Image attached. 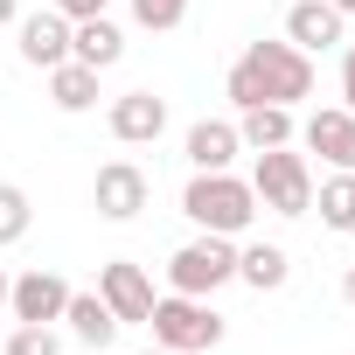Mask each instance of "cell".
Returning <instances> with one entry per match:
<instances>
[{
  "label": "cell",
  "instance_id": "6da1fadb",
  "mask_svg": "<svg viewBox=\"0 0 355 355\" xmlns=\"http://www.w3.org/2000/svg\"><path fill=\"white\" fill-rule=\"evenodd\" d=\"M223 98L244 112V105H300L313 98V56L293 49V42H251L230 77H223Z\"/></svg>",
  "mask_w": 355,
  "mask_h": 355
},
{
  "label": "cell",
  "instance_id": "7a4b0ae2",
  "mask_svg": "<svg viewBox=\"0 0 355 355\" xmlns=\"http://www.w3.org/2000/svg\"><path fill=\"white\" fill-rule=\"evenodd\" d=\"M182 216L196 230H216V237H244L258 223V196L244 174H189V189H182Z\"/></svg>",
  "mask_w": 355,
  "mask_h": 355
},
{
  "label": "cell",
  "instance_id": "3957f363",
  "mask_svg": "<svg viewBox=\"0 0 355 355\" xmlns=\"http://www.w3.org/2000/svg\"><path fill=\"white\" fill-rule=\"evenodd\" d=\"M251 196H258V209H272V216H306V209H313V167H306V153L265 146V153L251 160Z\"/></svg>",
  "mask_w": 355,
  "mask_h": 355
},
{
  "label": "cell",
  "instance_id": "277c9868",
  "mask_svg": "<svg viewBox=\"0 0 355 355\" xmlns=\"http://www.w3.org/2000/svg\"><path fill=\"white\" fill-rule=\"evenodd\" d=\"M146 327H153V341L174 348V355H202V348L223 341V313H216L209 300H189V293H160L153 313H146Z\"/></svg>",
  "mask_w": 355,
  "mask_h": 355
},
{
  "label": "cell",
  "instance_id": "5b68a950",
  "mask_svg": "<svg viewBox=\"0 0 355 355\" xmlns=\"http://www.w3.org/2000/svg\"><path fill=\"white\" fill-rule=\"evenodd\" d=\"M230 279H237V237H216V230L189 237L182 251L167 258V293L209 300V293H216V286H230Z\"/></svg>",
  "mask_w": 355,
  "mask_h": 355
},
{
  "label": "cell",
  "instance_id": "8992f818",
  "mask_svg": "<svg viewBox=\"0 0 355 355\" xmlns=\"http://www.w3.org/2000/svg\"><path fill=\"white\" fill-rule=\"evenodd\" d=\"M146 202H153L146 167H132V160H105V167H98V182H91V209H98L105 223H132Z\"/></svg>",
  "mask_w": 355,
  "mask_h": 355
},
{
  "label": "cell",
  "instance_id": "52a82bcc",
  "mask_svg": "<svg viewBox=\"0 0 355 355\" xmlns=\"http://www.w3.org/2000/svg\"><path fill=\"white\" fill-rule=\"evenodd\" d=\"M98 300L112 306V320L119 327H146V313H153V279L132 265V258H112V265H98Z\"/></svg>",
  "mask_w": 355,
  "mask_h": 355
},
{
  "label": "cell",
  "instance_id": "ba28073f",
  "mask_svg": "<svg viewBox=\"0 0 355 355\" xmlns=\"http://www.w3.org/2000/svg\"><path fill=\"white\" fill-rule=\"evenodd\" d=\"M63 306H70V279H63V272H49V265H28V272L8 286V313H15V320L56 327V320H63Z\"/></svg>",
  "mask_w": 355,
  "mask_h": 355
},
{
  "label": "cell",
  "instance_id": "9c48e42d",
  "mask_svg": "<svg viewBox=\"0 0 355 355\" xmlns=\"http://www.w3.org/2000/svg\"><path fill=\"white\" fill-rule=\"evenodd\" d=\"M15 49H21L28 70H56V63H70V15H56V8L21 15V21H15Z\"/></svg>",
  "mask_w": 355,
  "mask_h": 355
},
{
  "label": "cell",
  "instance_id": "30bf717a",
  "mask_svg": "<svg viewBox=\"0 0 355 355\" xmlns=\"http://www.w3.org/2000/svg\"><path fill=\"white\" fill-rule=\"evenodd\" d=\"M105 125H112L119 146H153V139L167 132V98H153V91H125V98H112Z\"/></svg>",
  "mask_w": 355,
  "mask_h": 355
},
{
  "label": "cell",
  "instance_id": "8fae6325",
  "mask_svg": "<svg viewBox=\"0 0 355 355\" xmlns=\"http://www.w3.org/2000/svg\"><path fill=\"white\" fill-rule=\"evenodd\" d=\"M341 21H348V15H334L327 0H293V8H286V42L306 49V56H320V49L341 42Z\"/></svg>",
  "mask_w": 355,
  "mask_h": 355
},
{
  "label": "cell",
  "instance_id": "7c38bea8",
  "mask_svg": "<svg viewBox=\"0 0 355 355\" xmlns=\"http://www.w3.org/2000/svg\"><path fill=\"white\" fill-rule=\"evenodd\" d=\"M237 153H244L237 119H196V125H189V167H196V174H223Z\"/></svg>",
  "mask_w": 355,
  "mask_h": 355
},
{
  "label": "cell",
  "instance_id": "4fadbf2b",
  "mask_svg": "<svg viewBox=\"0 0 355 355\" xmlns=\"http://www.w3.org/2000/svg\"><path fill=\"white\" fill-rule=\"evenodd\" d=\"M300 139H306L320 160H334V167H355V112L327 105V112H313V119L300 125Z\"/></svg>",
  "mask_w": 355,
  "mask_h": 355
},
{
  "label": "cell",
  "instance_id": "5bb4252c",
  "mask_svg": "<svg viewBox=\"0 0 355 355\" xmlns=\"http://www.w3.org/2000/svg\"><path fill=\"white\" fill-rule=\"evenodd\" d=\"M70 56L91 63V70H112L125 56V28L112 15H91V21H70Z\"/></svg>",
  "mask_w": 355,
  "mask_h": 355
},
{
  "label": "cell",
  "instance_id": "9a60e30c",
  "mask_svg": "<svg viewBox=\"0 0 355 355\" xmlns=\"http://www.w3.org/2000/svg\"><path fill=\"white\" fill-rule=\"evenodd\" d=\"M237 139H244L251 153L293 146V139H300V119H293V105H244V112H237Z\"/></svg>",
  "mask_w": 355,
  "mask_h": 355
},
{
  "label": "cell",
  "instance_id": "2e32d148",
  "mask_svg": "<svg viewBox=\"0 0 355 355\" xmlns=\"http://www.w3.org/2000/svg\"><path fill=\"white\" fill-rule=\"evenodd\" d=\"M237 279H244L251 293H279V286L293 279V258H286L279 244H237Z\"/></svg>",
  "mask_w": 355,
  "mask_h": 355
},
{
  "label": "cell",
  "instance_id": "e0dca14e",
  "mask_svg": "<svg viewBox=\"0 0 355 355\" xmlns=\"http://www.w3.org/2000/svg\"><path fill=\"white\" fill-rule=\"evenodd\" d=\"M63 320H70V334H77L84 348H112V341H119V320H112V306H105L98 293H70Z\"/></svg>",
  "mask_w": 355,
  "mask_h": 355
},
{
  "label": "cell",
  "instance_id": "ac0fdd59",
  "mask_svg": "<svg viewBox=\"0 0 355 355\" xmlns=\"http://www.w3.org/2000/svg\"><path fill=\"white\" fill-rule=\"evenodd\" d=\"M49 105H56V112H91V105H98V70L77 63V56L56 63V70H49Z\"/></svg>",
  "mask_w": 355,
  "mask_h": 355
},
{
  "label": "cell",
  "instance_id": "d6986e66",
  "mask_svg": "<svg viewBox=\"0 0 355 355\" xmlns=\"http://www.w3.org/2000/svg\"><path fill=\"white\" fill-rule=\"evenodd\" d=\"M313 202H320V223H327V230L355 237V167H334L327 182L313 189Z\"/></svg>",
  "mask_w": 355,
  "mask_h": 355
},
{
  "label": "cell",
  "instance_id": "ffe728a7",
  "mask_svg": "<svg viewBox=\"0 0 355 355\" xmlns=\"http://www.w3.org/2000/svg\"><path fill=\"white\" fill-rule=\"evenodd\" d=\"M28 223H35V209H28V189L0 182V251H8V244H21V237H28Z\"/></svg>",
  "mask_w": 355,
  "mask_h": 355
},
{
  "label": "cell",
  "instance_id": "44dd1931",
  "mask_svg": "<svg viewBox=\"0 0 355 355\" xmlns=\"http://www.w3.org/2000/svg\"><path fill=\"white\" fill-rule=\"evenodd\" d=\"M182 21H189V0H132V28H146V35H167Z\"/></svg>",
  "mask_w": 355,
  "mask_h": 355
},
{
  "label": "cell",
  "instance_id": "7402d4cb",
  "mask_svg": "<svg viewBox=\"0 0 355 355\" xmlns=\"http://www.w3.org/2000/svg\"><path fill=\"white\" fill-rule=\"evenodd\" d=\"M0 355H63V341H56V327L15 320V334H8V348H0Z\"/></svg>",
  "mask_w": 355,
  "mask_h": 355
},
{
  "label": "cell",
  "instance_id": "603a6c76",
  "mask_svg": "<svg viewBox=\"0 0 355 355\" xmlns=\"http://www.w3.org/2000/svg\"><path fill=\"white\" fill-rule=\"evenodd\" d=\"M341 112H355V42L341 49Z\"/></svg>",
  "mask_w": 355,
  "mask_h": 355
},
{
  "label": "cell",
  "instance_id": "cb8c5ba5",
  "mask_svg": "<svg viewBox=\"0 0 355 355\" xmlns=\"http://www.w3.org/2000/svg\"><path fill=\"white\" fill-rule=\"evenodd\" d=\"M112 0H56V15H70V21H91V15H105Z\"/></svg>",
  "mask_w": 355,
  "mask_h": 355
},
{
  "label": "cell",
  "instance_id": "d4e9b609",
  "mask_svg": "<svg viewBox=\"0 0 355 355\" xmlns=\"http://www.w3.org/2000/svg\"><path fill=\"white\" fill-rule=\"evenodd\" d=\"M21 21V0H0V28H15Z\"/></svg>",
  "mask_w": 355,
  "mask_h": 355
},
{
  "label": "cell",
  "instance_id": "484cf974",
  "mask_svg": "<svg viewBox=\"0 0 355 355\" xmlns=\"http://www.w3.org/2000/svg\"><path fill=\"white\" fill-rule=\"evenodd\" d=\"M341 300H348V306H355V265H348V279H341Z\"/></svg>",
  "mask_w": 355,
  "mask_h": 355
},
{
  "label": "cell",
  "instance_id": "4316f807",
  "mask_svg": "<svg viewBox=\"0 0 355 355\" xmlns=\"http://www.w3.org/2000/svg\"><path fill=\"white\" fill-rule=\"evenodd\" d=\"M327 8H334V15H355V0H327Z\"/></svg>",
  "mask_w": 355,
  "mask_h": 355
},
{
  "label": "cell",
  "instance_id": "83f0119b",
  "mask_svg": "<svg viewBox=\"0 0 355 355\" xmlns=\"http://www.w3.org/2000/svg\"><path fill=\"white\" fill-rule=\"evenodd\" d=\"M8 286H15V279H8V272H0V306H8Z\"/></svg>",
  "mask_w": 355,
  "mask_h": 355
},
{
  "label": "cell",
  "instance_id": "f1b7e54d",
  "mask_svg": "<svg viewBox=\"0 0 355 355\" xmlns=\"http://www.w3.org/2000/svg\"><path fill=\"white\" fill-rule=\"evenodd\" d=\"M146 355H174V348H160V341H153V348H146Z\"/></svg>",
  "mask_w": 355,
  "mask_h": 355
}]
</instances>
